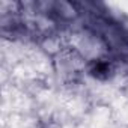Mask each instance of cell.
Returning <instances> with one entry per match:
<instances>
[{
  "instance_id": "1",
  "label": "cell",
  "mask_w": 128,
  "mask_h": 128,
  "mask_svg": "<svg viewBox=\"0 0 128 128\" xmlns=\"http://www.w3.org/2000/svg\"><path fill=\"white\" fill-rule=\"evenodd\" d=\"M106 72H108V66L106 65V63L98 62L95 65V68H94V74L98 76V77H102V76H106Z\"/></svg>"
}]
</instances>
